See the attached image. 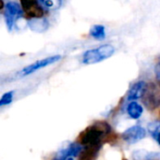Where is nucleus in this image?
<instances>
[{"mask_svg": "<svg viewBox=\"0 0 160 160\" xmlns=\"http://www.w3.org/2000/svg\"><path fill=\"white\" fill-rule=\"evenodd\" d=\"M111 130L112 128L107 122H96L80 134L79 143L84 146L102 144L103 140L111 133Z\"/></svg>", "mask_w": 160, "mask_h": 160, "instance_id": "nucleus-1", "label": "nucleus"}, {"mask_svg": "<svg viewBox=\"0 0 160 160\" xmlns=\"http://www.w3.org/2000/svg\"><path fill=\"white\" fill-rule=\"evenodd\" d=\"M114 53V48L112 45H102L97 49L89 50L84 52L82 62L86 65L97 64L107 58H110Z\"/></svg>", "mask_w": 160, "mask_h": 160, "instance_id": "nucleus-2", "label": "nucleus"}, {"mask_svg": "<svg viewBox=\"0 0 160 160\" xmlns=\"http://www.w3.org/2000/svg\"><path fill=\"white\" fill-rule=\"evenodd\" d=\"M141 98L142 99V103L147 110L154 111L158 109L160 105L159 87L154 82L145 83V87Z\"/></svg>", "mask_w": 160, "mask_h": 160, "instance_id": "nucleus-3", "label": "nucleus"}, {"mask_svg": "<svg viewBox=\"0 0 160 160\" xmlns=\"http://www.w3.org/2000/svg\"><path fill=\"white\" fill-rule=\"evenodd\" d=\"M5 11H4V17H5V22L8 31H11L14 25V22H16L17 19H20L22 17L23 12L22 8L16 3V2H8L5 7Z\"/></svg>", "mask_w": 160, "mask_h": 160, "instance_id": "nucleus-4", "label": "nucleus"}, {"mask_svg": "<svg viewBox=\"0 0 160 160\" xmlns=\"http://www.w3.org/2000/svg\"><path fill=\"white\" fill-rule=\"evenodd\" d=\"M22 12L27 18H41L43 9L38 4V0H20Z\"/></svg>", "mask_w": 160, "mask_h": 160, "instance_id": "nucleus-5", "label": "nucleus"}, {"mask_svg": "<svg viewBox=\"0 0 160 160\" xmlns=\"http://www.w3.org/2000/svg\"><path fill=\"white\" fill-rule=\"evenodd\" d=\"M61 59V55H53V56H50V57H47V58H44V59H41V60H38L27 67H25L21 72H20V75L21 76H27L40 68H43L45 67H48L57 61H59Z\"/></svg>", "mask_w": 160, "mask_h": 160, "instance_id": "nucleus-6", "label": "nucleus"}, {"mask_svg": "<svg viewBox=\"0 0 160 160\" xmlns=\"http://www.w3.org/2000/svg\"><path fill=\"white\" fill-rule=\"evenodd\" d=\"M146 136V130L141 126H133L128 128L123 133V140L128 144H134L144 139Z\"/></svg>", "mask_w": 160, "mask_h": 160, "instance_id": "nucleus-7", "label": "nucleus"}, {"mask_svg": "<svg viewBox=\"0 0 160 160\" xmlns=\"http://www.w3.org/2000/svg\"><path fill=\"white\" fill-rule=\"evenodd\" d=\"M102 144L84 146L79 155V160H96L98 157Z\"/></svg>", "mask_w": 160, "mask_h": 160, "instance_id": "nucleus-8", "label": "nucleus"}, {"mask_svg": "<svg viewBox=\"0 0 160 160\" xmlns=\"http://www.w3.org/2000/svg\"><path fill=\"white\" fill-rule=\"evenodd\" d=\"M145 87V82L141 81L134 83L128 93V100H136L142 98L143 90Z\"/></svg>", "mask_w": 160, "mask_h": 160, "instance_id": "nucleus-9", "label": "nucleus"}, {"mask_svg": "<svg viewBox=\"0 0 160 160\" xmlns=\"http://www.w3.org/2000/svg\"><path fill=\"white\" fill-rule=\"evenodd\" d=\"M28 25L32 31H36L38 33L46 31L49 27L47 20L43 18H33L31 21H29Z\"/></svg>", "mask_w": 160, "mask_h": 160, "instance_id": "nucleus-10", "label": "nucleus"}, {"mask_svg": "<svg viewBox=\"0 0 160 160\" xmlns=\"http://www.w3.org/2000/svg\"><path fill=\"white\" fill-rule=\"evenodd\" d=\"M134 160H159V153L158 152H147L144 150H138L133 153Z\"/></svg>", "mask_w": 160, "mask_h": 160, "instance_id": "nucleus-11", "label": "nucleus"}, {"mask_svg": "<svg viewBox=\"0 0 160 160\" xmlns=\"http://www.w3.org/2000/svg\"><path fill=\"white\" fill-rule=\"evenodd\" d=\"M127 111H128V115L132 119H139L143 112V108L138 102L132 101L128 104Z\"/></svg>", "mask_w": 160, "mask_h": 160, "instance_id": "nucleus-12", "label": "nucleus"}, {"mask_svg": "<svg viewBox=\"0 0 160 160\" xmlns=\"http://www.w3.org/2000/svg\"><path fill=\"white\" fill-rule=\"evenodd\" d=\"M90 36L97 40H103L106 38L105 27L101 24H95L90 29Z\"/></svg>", "mask_w": 160, "mask_h": 160, "instance_id": "nucleus-13", "label": "nucleus"}, {"mask_svg": "<svg viewBox=\"0 0 160 160\" xmlns=\"http://www.w3.org/2000/svg\"><path fill=\"white\" fill-rule=\"evenodd\" d=\"M147 130L153 137V139L157 142L158 144H159V133H160V123L159 121H154L148 124Z\"/></svg>", "mask_w": 160, "mask_h": 160, "instance_id": "nucleus-14", "label": "nucleus"}, {"mask_svg": "<svg viewBox=\"0 0 160 160\" xmlns=\"http://www.w3.org/2000/svg\"><path fill=\"white\" fill-rule=\"evenodd\" d=\"M41 4L50 9H57L62 6V0H40Z\"/></svg>", "mask_w": 160, "mask_h": 160, "instance_id": "nucleus-15", "label": "nucleus"}, {"mask_svg": "<svg viewBox=\"0 0 160 160\" xmlns=\"http://www.w3.org/2000/svg\"><path fill=\"white\" fill-rule=\"evenodd\" d=\"M13 96H14V91H9L5 93L0 98V107L10 104L13 100Z\"/></svg>", "mask_w": 160, "mask_h": 160, "instance_id": "nucleus-16", "label": "nucleus"}, {"mask_svg": "<svg viewBox=\"0 0 160 160\" xmlns=\"http://www.w3.org/2000/svg\"><path fill=\"white\" fill-rule=\"evenodd\" d=\"M156 75H157V80L160 81V65L159 63L157 64L156 66Z\"/></svg>", "mask_w": 160, "mask_h": 160, "instance_id": "nucleus-17", "label": "nucleus"}, {"mask_svg": "<svg viewBox=\"0 0 160 160\" xmlns=\"http://www.w3.org/2000/svg\"><path fill=\"white\" fill-rule=\"evenodd\" d=\"M4 2H3V0H0V10H2L3 8H4Z\"/></svg>", "mask_w": 160, "mask_h": 160, "instance_id": "nucleus-18", "label": "nucleus"}, {"mask_svg": "<svg viewBox=\"0 0 160 160\" xmlns=\"http://www.w3.org/2000/svg\"><path fill=\"white\" fill-rule=\"evenodd\" d=\"M66 160H74V158H68Z\"/></svg>", "mask_w": 160, "mask_h": 160, "instance_id": "nucleus-19", "label": "nucleus"}]
</instances>
